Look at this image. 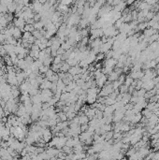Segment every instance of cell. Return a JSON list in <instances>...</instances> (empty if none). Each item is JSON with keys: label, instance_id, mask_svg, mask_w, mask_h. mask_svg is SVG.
<instances>
[{"label": "cell", "instance_id": "obj_2", "mask_svg": "<svg viewBox=\"0 0 159 160\" xmlns=\"http://www.w3.org/2000/svg\"><path fill=\"white\" fill-rule=\"evenodd\" d=\"M5 39H6V37H5V35H3V34H1V33H0V42H3Z\"/></svg>", "mask_w": 159, "mask_h": 160}, {"label": "cell", "instance_id": "obj_1", "mask_svg": "<svg viewBox=\"0 0 159 160\" xmlns=\"http://www.w3.org/2000/svg\"><path fill=\"white\" fill-rule=\"evenodd\" d=\"M21 30L19 29V28L15 27L14 30H13V33H12V37L14 38H21Z\"/></svg>", "mask_w": 159, "mask_h": 160}]
</instances>
